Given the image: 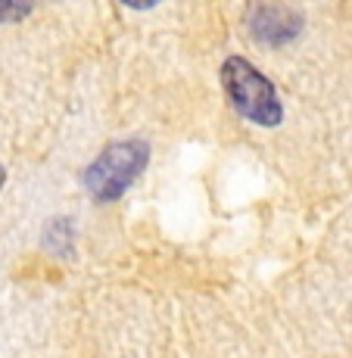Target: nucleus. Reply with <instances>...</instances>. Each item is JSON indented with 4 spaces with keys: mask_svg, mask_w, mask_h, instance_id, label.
Masks as SVG:
<instances>
[{
    "mask_svg": "<svg viewBox=\"0 0 352 358\" xmlns=\"http://www.w3.org/2000/svg\"><path fill=\"white\" fill-rule=\"evenodd\" d=\"M222 85L225 94L231 100V106L244 115L246 122L259 128H274L284 115L278 100V91L272 87V81L259 72L253 63H246L244 57H231L222 66Z\"/></svg>",
    "mask_w": 352,
    "mask_h": 358,
    "instance_id": "1",
    "label": "nucleus"
},
{
    "mask_svg": "<svg viewBox=\"0 0 352 358\" xmlns=\"http://www.w3.org/2000/svg\"><path fill=\"white\" fill-rule=\"evenodd\" d=\"M143 165H147V143L141 141L113 143L85 171V184L100 203H109V199H119L125 194L131 181L143 171Z\"/></svg>",
    "mask_w": 352,
    "mask_h": 358,
    "instance_id": "2",
    "label": "nucleus"
},
{
    "mask_svg": "<svg viewBox=\"0 0 352 358\" xmlns=\"http://www.w3.org/2000/svg\"><path fill=\"white\" fill-rule=\"evenodd\" d=\"M253 31H256L262 41L281 44V41L293 38V34L300 31V19H296V13L287 10V6H259V10L253 13Z\"/></svg>",
    "mask_w": 352,
    "mask_h": 358,
    "instance_id": "3",
    "label": "nucleus"
},
{
    "mask_svg": "<svg viewBox=\"0 0 352 358\" xmlns=\"http://www.w3.org/2000/svg\"><path fill=\"white\" fill-rule=\"evenodd\" d=\"M29 16V6H0V19H22Z\"/></svg>",
    "mask_w": 352,
    "mask_h": 358,
    "instance_id": "4",
    "label": "nucleus"
},
{
    "mask_svg": "<svg viewBox=\"0 0 352 358\" xmlns=\"http://www.w3.org/2000/svg\"><path fill=\"white\" fill-rule=\"evenodd\" d=\"M0 187H3V165H0Z\"/></svg>",
    "mask_w": 352,
    "mask_h": 358,
    "instance_id": "5",
    "label": "nucleus"
}]
</instances>
